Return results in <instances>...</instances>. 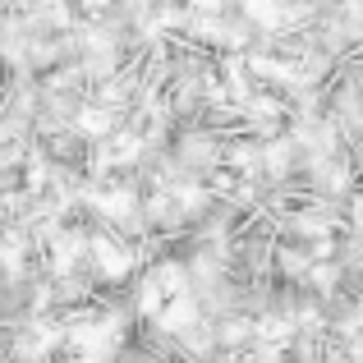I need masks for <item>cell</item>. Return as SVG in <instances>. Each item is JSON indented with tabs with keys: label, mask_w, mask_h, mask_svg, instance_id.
<instances>
[{
	"label": "cell",
	"mask_w": 363,
	"mask_h": 363,
	"mask_svg": "<svg viewBox=\"0 0 363 363\" xmlns=\"http://www.w3.org/2000/svg\"><path fill=\"white\" fill-rule=\"evenodd\" d=\"M97 262H101V276H124L129 272V253L120 244H97Z\"/></svg>",
	"instance_id": "6da1fadb"
},
{
	"label": "cell",
	"mask_w": 363,
	"mask_h": 363,
	"mask_svg": "<svg viewBox=\"0 0 363 363\" xmlns=\"http://www.w3.org/2000/svg\"><path fill=\"white\" fill-rule=\"evenodd\" d=\"M350 216H354V225H363V189L350 198Z\"/></svg>",
	"instance_id": "7a4b0ae2"
}]
</instances>
